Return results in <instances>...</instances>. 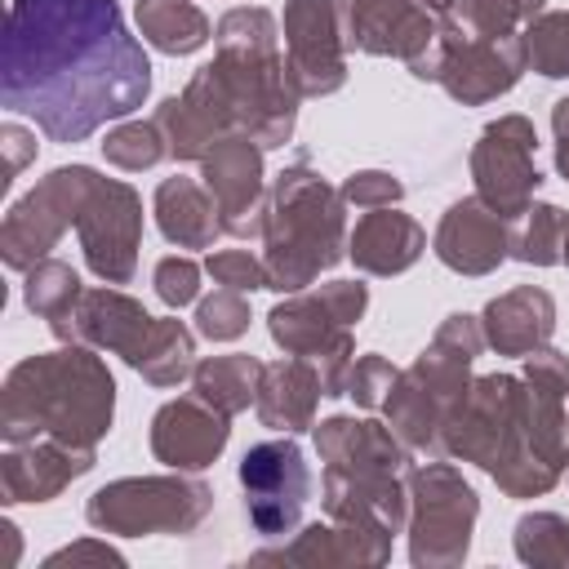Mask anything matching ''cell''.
<instances>
[{
	"label": "cell",
	"mask_w": 569,
	"mask_h": 569,
	"mask_svg": "<svg viewBox=\"0 0 569 569\" xmlns=\"http://www.w3.org/2000/svg\"><path fill=\"white\" fill-rule=\"evenodd\" d=\"M240 485H244V507H249L253 529L262 538H280L298 525V516L307 507L311 471L293 440H267L244 453Z\"/></svg>",
	"instance_id": "2"
},
{
	"label": "cell",
	"mask_w": 569,
	"mask_h": 569,
	"mask_svg": "<svg viewBox=\"0 0 569 569\" xmlns=\"http://www.w3.org/2000/svg\"><path fill=\"white\" fill-rule=\"evenodd\" d=\"M151 67L111 0H13L4 27V107L53 142L142 107Z\"/></svg>",
	"instance_id": "1"
}]
</instances>
